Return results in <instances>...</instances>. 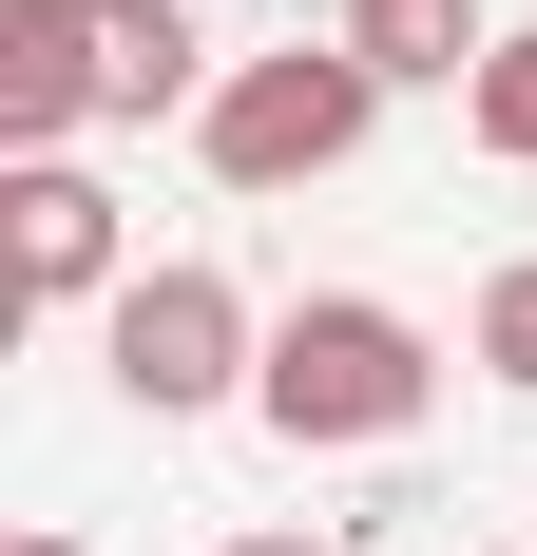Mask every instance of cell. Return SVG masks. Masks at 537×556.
<instances>
[{
	"label": "cell",
	"mask_w": 537,
	"mask_h": 556,
	"mask_svg": "<svg viewBox=\"0 0 537 556\" xmlns=\"http://www.w3.org/2000/svg\"><path fill=\"white\" fill-rule=\"evenodd\" d=\"M423 403H441L423 307H384V288H308V307H268L250 422H268L288 460H384V442H423Z\"/></svg>",
	"instance_id": "obj_1"
},
{
	"label": "cell",
	"mask_w": 537,
	"mask_h": 556,
	"mask_svg": "<svg viewBox=\"0 0 537 556\" xmlns=\"http://www.w3.org/2000/svg\"><path fill=\"white\" fill-rule=\"evenodd\" d=\"M384 135V77L346 39H288V58H230L212 115H192V154H212V192H326V173Z\"/></svg>",
	"instance_id": "obj_2"
},
{
	"label": "cell",
	"mask_w": 537,
	"mask_h": 556,
	"mask_svg": "<svg viewBox=\"0 0 537 556\" xmlns=\"http://www.w3.org/2000/svg\"><path fill=\"white\" fill-rule=\"evenodd\" d=\"M97 365H115V403H135V422H212V403H250L268 327H250V288H230L212 250H154V269L97 307Z\"/></svg>",
	"instance_id": "obj_3"
},
{
	"label": "cell",
	"mask_w": 537,
	"mask_h": 556,
	"mask_svg": "<svg viewBox=\"0 0 537 556\" xmlns=\"http://www.w3.org/2000/svg\"><path fill=\"white\" fill-rule=\"evenodd\" d=\"M0 212H20V307H115V288H135V230H115V192L77 154H20Z\"/></svg>",
	"instance_id": "obj_4"
},
{
	"label": "cell",
	"mask_w": 537,
	"mask_h": 556,
	"mask_svg": "<svg viewBox=\"0 0 537 556\" xmlns=\"http://www.w3.org/2000/svg\"><path fill=\"white\" fill-rule=\"evenodd\" d=\"M97 135V0H0V173Z\"/></svg>",
	"instance_id": "obj_5"
},
{
	"label": "cell",
	"mask_w": 537,
	"mask_h": 556,
	"mask_svg": "<svg viewBox=\"0 0 537 556\" xmlns=\"http://www.w3.org/2000/svg\"><path fill=\"white\" fill-rule=\"evenodd\" d=\"M230 58L192 39V0H97V115L115 135H154V115H212Z\"/></svg>",
	"instance_id": "obj_6"
},
{
	"label": "cell",
	"mask_w": 537,
	"mask_h": 556,
	"mask_svg": "<svg viewBox=\"0 0 537 556\" xmlns=\"http://www.w3.org/2000/svg\"><path fill=\"white\" fill-rule=\"evenodd\" d=\"M326 39L365 58L384 97H480V58H499V20H480V0H346Z\"/></svg>",
	"instance_id": "obj_7"
},
{
	"label": "cell",
	"mask_w": 537,
	"mask_h": 556,
	"mask_svg": "<svg viewBox=\"0 0 537 556\" xmlns=\"http://www.w3.org/2000/svg\"><path fill=\"white\" fill-rule=\"evenodd\" d=\"M461 115H480L499 173H537V20H499V58H480V97H461Z\"/></svg>",
	"instance_id": "obj_8"
},
{
	"label": "cell",
	"mask_w": 537,
	"mask_h": 556,
	"mask_svg": "<svg viewBox=\"0 0 537 556\" xmlns=\"http://www.w3.org/2000/svg\"><path fill=\"white\" fill-rule=\"evenodd\" d=\"M461 365L537 403V250H519V269H480V327H461Z\"/></svg>",
	"instance_id": "obj_9"
},
{
	"label": "cell",
	"mask_w": 537,
	"mask_h": 556,
	"mask_svg": "<svg viewBox=\"0 0 537 556\" xmlns=\"http://www.w3.org/2000/svg\"><path fill=\"white\" fill-rule=\"evenodd\" d=\"M230 556H346V538H308V518H250V538H230Z\"/></svg>",
	"instance_id": "obj_10"
},
{
	"label": "cell",
	"mask_w": 537,
	"mask_h": 556,
	"mask_svg": "<svg viewBox=\"0 0 537 556\" xmlns=\"http://www.w3.org/2000/svg\"><path fill=\"white\" fill-rule=\"evenodd\" d=\"M0 556H97V538H0Z\"/></svg>",
	"instance_id": "obj_11"
},
{
	"label": "cell",
	"mask_w": 537,
	"mask_h": 556,
	"mask_svg": "<svg viewBox=\"0 0 537 556\" xmlns=\"http://www.w3.org/2000/svg\"><path fill=\"white\" fill-rule=\"evenodd\" d=\"M519 20H537V0H519Z\"/></svg>",
	"instance_id": "obj_12"
}]
</instances>
